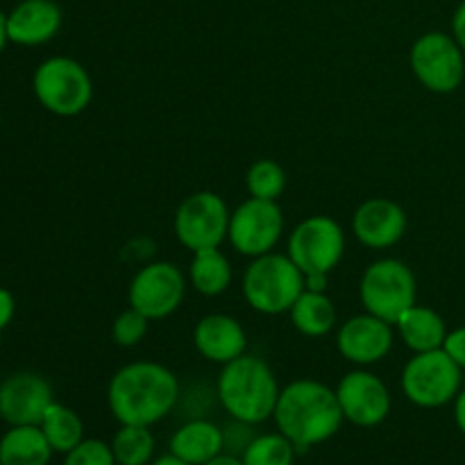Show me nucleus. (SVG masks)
Listing matches in <instances>:
<instances>
[{"label": "nucleus", "instance_id": "obj_1", "mask_svg": "<svg viewBox=\"0 0 465 465\" xmlns=\"http://www.w3.org/2000/svg\"><path fill=\"white\" fill-rule=\"evenodd\" d=\"M180 402V380L157 361H134L118 368L107 386V404L121 425L153 427Z\"/></svg>", "mask_w": 465, "mask_h": 465}, {"label": "nucleus", "instance_id": "obj_2", "mask_svg": "<svg viewBox=\"0 0 465 465\" xmlns=\"http://www.w3.org/2000/svg\"><path fill=\"white\" fill-rule=\"evenodd\" d=\"M272 420L298 452H307L339 434L345 418L334 389L318 380H295L280 391Z\"/></svg>", "mask_w": 465, "mask_h": 465}, {"label": "nucleus", "instance_id": "obj_3", "mask_svg": "<svg viewBox=\"0 0 465 465\" xmlns=\"http://www.w3.org/2000/svg\"><path fill=\"white\" fill-rule=\"evenodd\" d=\"M280 384L263 359L254 354H241L225 363L216 381V398L232 420L262 425L275 413Z\"/></svg>", "mask_w": 465, "mask_h": 465}, {"label": "nucleus", "instance_id": "obj_4", "mask_svg": "<svg viewBox=\"0 0 465 465\" xmlns=\"http://www.w3.org/2000/svg\"><path fill=\"white\" fill-rule=\"evenodd\" d=\"M304 289V272L280 252L254 257L241 280L245 302L263 316L289 313Z\"/></svg>", "mask_w": 465, "mask_h": 465}, {"label": "nucleus", "instance_id": "obj_5", "mask_svg": "<svg viewBox=\"0 0 465 465\" xmlns=\"http://www.w3.org/2000/svg\"><path fill=\"white\" fill-rule=\"evenodd\" d=\"M32 91L50 114L71 118L84 112L94 100V80L77 59L57 54L36 66Z\"/></svg>", "mask_w": 465, "mask_h": 465}, {"label": "nucleus", "instance_id": "obj_6", "mask_svg": "<svg viewBox=\"0 0 465 465\" xmlns=\"http://www.w3.org/2000/svg\"><path fill=\"white\" fill-rule=\"evenodd\" d=\"M416 275L404 262L384 257L372 262L359 282L363 309L395 327L398 318L416 304Z\"/></svg>", "mask_w": 465, "mask_h": 465}, {"label": "nucleus", "instance_id": "obj_7", "mask_svg": "<svg viewBox=\"0 0 465 465\" xmlns=\"http://www.w3.org/2000/svg\"><path fill=\"white\" fill-rule=\"evenodd\" d=\"M463 371L443 348L418 352L402 371V393L420 409H440L461 391Z\"/></svg>", "mask_w": 465, "mask_h": 465}, {"label": "nucleus", "instance_id": "obj_8", "mask_svg": "<svg viewBox=\"0 0 465 465\" xmlns=\"http://www.w3.org/2000/svg\"><path fill=\"white\" fill-rule=\"evenodd\" d=\"M409 66L431 94H452L465 80V53L452 35L440 30L425 32L413 41Z\"/></svg>", "mask_w": 465, "mask_h": 465}, {"label": "nucleus", "instance_id": "obj_9", "mask_svg": "<svg viewBox=\"0 0 465 465\" xmlns=\"http://www.w3.org/2000/svg\"><path fill=\"white\" fill-rule=\"evenodd\" d=\"M289 254L307 275H330L345 254L343 227L330 216H309L293 227L289 236Z\"/></svg>", "mask_w": 465, "mask_h": 465}, {"label": "nucleus", "instance_id": "obj_10", "mask_svg": "<svg viewBox=\"0 0 465 465\" xmlns=\"http://www.w3.org/2000/svg\"><path fill=\"white\" fill-rule=\"evenodd\" d=\"M230 207L213 191H195L186 195L175 212V236L186 250L218 248L230 232Z\"/></svg>", "mask_w": 465, "mask_h": 465}, {"label": "nucleus", "instance_id": "obj_11", "mask_svg": "<svg viewBox=\"0 0 465 465\" xmlns=\"http://www.w3.org/2000/svg\"><path fill=\"white\" fill-rule=\"evenodd\" d=\"M284 234V213L277 200L248 198L232 212L227 241L243 257H262L275 250Z\"/></svg>", "mask_w": 465, "mask_h": 465}, {"label": "nucleus", "instance_id": "obj_12", "mask_svg": "<svg viewBox=\"0 0 465 465\" xmlns=\"http://www.w3.org/2000/svg\"><path fill=\"white\" fill-rule=\"evenodd\" d=\"M184 293L186 280L180 266L173 262H153L132 277L127 300L130 307L143 313L148 321H163L180 309Z\"/></svg>", "mask_w": 465, "mask_h": 465}, {"label": "nucleus", "instance_id": "obj_13", "mask_svg": "<svg viewBox=\"0 0 465 465\" xmlns=\"http://www.w3.org/2000/svg\"><path fill=\"white\" fill-rule=\"evenodd\" d=\"M334 391L343 418L352 425L371 430L389 418L391 391L375 372L357 368V371L348 372Z\"/></svg>", "mask_w": 465, "mask_h": 465}, {"label": "nucleus", "instance_id": "obj_14", "mask_svg": "<svg viewBox=\"0 0 465 465\" xmlns=\"http://www.w3.org/2000/svg\"><path fill=\"white\" fill-rule=\"evenodd\" d=\"M393 325L366 312L348 318L339 327L336 348H339L341 357L348 359L350 363L366 368L384 361L393 350Z\"/></svg>", "mask_w": 465, "mask_h": 465}, {"label": "nucleus", "instance_id": "obj_15", "mask_svg": "<svg viewBox=\"0 0 465 465\" xmlns=\"http://www.w3.org/2000/svg\"><path fill=\"white\" fill-rule=\"evenodd\" d=\"M53 402V386L36 372H14L0 384V418L9 427L39 425Z\"/></svg>", "mask_w": 465, "mask_h": 465}, {"label": "nucleus", "instance_id": "obj_16", "mask_svg": "<svg viewBox=\"0 0 465 465\" xmlns=\"http://www.w3.org/2000/svg\"><path fill=\"white\" fill-rule=\"evenodd\" d=\"M407 213L402 204L389 198H368L352 213V234L371 250H389L402 241Z\"/></svg>", "mask_w": 465, "mask_h": 465}, {"label": "nucleus", "instance_id": "obj_17", "mask_svg": "<svg viewBox=\"0 0 465 465\" xmlns=\"http://www.w3.org/2000/svg\"><path fill=\"white\" fill-rule=\"evenodd\" d=\"M193 345L203 359L209 363H225L234 361L248 348V334L243 325L234 316L227 313H209L200 318L193 330Z\"/></svg>", "mask_w": 465, "mask_h": 465}, {"label": "nucleus", "instance_id": "obj_18", "mask_svg": "<svg viewBox=\"0 0 465 465\" xmlns=\"http://www.w3.org/2000/svg\"><path fill=\"white\" fill-rule=\"evenodd\" d=\"M64 14L54 0H21L7 14V36L16 45H44L62 30Z\"/></svg>", "mask_w": 465, "mask_h": 465}, {"label": "nucleus", "instance_id": "obj_19", "mask_svg": "<svg viewBox=\"0 0 465 465\" xmlns=\"http://www.w3.org/2000/svg\"><path fill=\"white\" fill-rule=\"evenodd\" d=\"M168 448H171V454H175L184 463L204 465L225 452L223 427L204 418H193L171 436Z\"/></svg>", "mask_w": 465, "mask_h": 465}, {"label": "nucleus", "instance_id": "obj_20", "mask_svg": "<svg viewBox=\"0 0 465 465\" xmlns=\"http://www.w3.org/2000/svg\"><path fill=\"white\" fill-rule=\"evenodd\" d=\"M395 327H398L402 343L413 354L440 350L445 343V336H448V325H445L443 316L431 307H422V304L409 307L398 318Z\"/></svg>", "mask_w": 465, "mask_h": 465}, {"label": "nucleus", "instance_id": "obj_21", "mask_svg": "<svg viewBox=\"0 0 465 465\" xmlns=\"http://www.w3.org/2000/svg\"><path fill=\"white\" fill-rule=\"evenodd\" d=\"M53 454L39 425L9 427L0 439V465H48Z\"/></svg>", "mask_w": 465, "mask_h": 465}, {"label": "nucleus", "instance_id": "obj_22", "mask_svg": "<svg viewBox=\"0 0 465 465\" xmlns=\"http://www.w3.org/2000/svg\"><path fill=\"white\" fill-rule=\"evenodd\" d=\"M289 316L295 330L309 339H321L336 327V307L325 291L304 289Z\"/></svg>", "mask_w": 465, "mask_h": 465}, {"label": "nucleus", "instance_id": "obj_23", "mask_svg": "<svg viewBox=\"0 0 465 465\" xmlns=\"http://www.w3.org/2000/svg\"><path fill=\"white\" fill-rule=\"evenodd\" d=\"M232 263L225 254L218 248H207L193 252L189 266V280L198 293L207 295V298H216L223 295L232 284Z\"/></svg>", "mask_w": 465, "mask_h": 465}, {"label": "nucleus", "instance_id": "obj_24", "mask_svg": "<svg viewBox=\"0 0 465 465\" xmlns=\"http://www.w3.org/2000/svg\"><path fill=\"white\" fill-rule=\"evenodd\" d=\"M39 427L45 439H48L50 448L59 454L71 452L75 445L84 440V422H82V418L73 409L64 407L59 402L50 404Z\"/></svg>", "mask_w": 465, "mask_h": 465}, {"label": "nucleus", "instance_id": "obj_25", "mask_svg": "<svg viewBox=\"0 0 465 465\" xmlns=\"http://www.w3.org/2000/svg\"><path fill=\"white\" fill-rule=\"evenodd\" d=\"M116 465H150L154 457V436L150 427L121 425L112 439Z\"/></svg>", "mask_w": 465, "mask_h": 465}, {"label": "nucleus", "instance_id": "obj_26", "mask_svg": "<svg viewBox=\"0 0 465 465\" xmlns=\"http://www.w3.org/2000/svg\"><path fill=\"white\" fill-rule=\"evenodd\" d=\"M295 452L298 448L282 431H272L254 436L241 454V461L243 465H293Z\"/></svg>", "mask_w": 465, "mask_h": 465}, {"label": "nucleus", "instance_id": "obj_27", "mask_svg": "<svg viewBox=\"0 0 465 465\" xmlns=\"http://www.w3.org/2000/svg\"><path fill=\"white\" fill-rule=\"evenodd\" d=\"M286 171L272 159H259L245 173V186H248L250 198L262 200H280L286 191Z\"/></svg>", "mask_w": 465, "mask_h": 465}, {"label": "nucleus", "instance_id": "obj_28", "mask_svg": "<svg viewBox=\"0 0 465 465\" xmlns=\"http://www.w3.org/2000/svg\"><path fill=\"white\" fill-rule=\"evenodd\" d=\"M148 318L141 312H136L134 307L125 309L116 316L112 327V336L116 341V345L121 348H134L143 341V336L148 334Z\"/></svg>", "mask_w": 465, "mask_h": 465}, {"label": "nucleus", "instance_id": "obj_29", "mask_svg": "<svg viewBox=\"0 0 465 465\" xmlns=\"http://www.w3.org/2000/svg\"><path fill=\"white\" fill-rule=\"evenodd\" d=\"M64 465H116L112 445L100 439H84L64 454Z\"/></svg>", "mask_w": 465, "mask_h": 465}, {"label": "nucleus", "instance_id": "obj_30", "mask_svg": "<svg viewBox=\"0 0 465 465\" xmlns=\"http://www.w3.org/2000/svg\"><path fill=\"white\" fill-rule=\"evenodd\" d=\"M250 427H254V425L234 420L232 425H227L225 430H223V439H225V452L227 454H236V457H241V454L245 452V448L250 445V440L254 439V434L250 431Z\"/></svg>", "mask_w": 465, "mask_h": 465}, {"label": "nucleus", "instance_id": "obj_31", "mask_svg": "<svg viewBox=\"0 0 465 465\" xmlns=\"http://www.w3.org/2000/svg\"><path fill=\"white\" fill-rule=\"evenodd\" d=\"M445 352L452 357V361L457 363L461 371H465V325L457 327V330L448 331L445 336V343H443Z\"/></svg>", "mask_w": 465, "mask_h": 465}, {"label": "nucleus", "instance_id": "obj_32", "mask_svg": "<svg viewBox=\"0 0 465 465\" xmlns=\"http://www.w3.org/2000/svg\"><path fill=\"white\" fill-rule=\"evenodd\" d=\"M14 312H16V302H14V295L7 289H0V331L12 322Z\"/></svg>", "mask_w": 465, "mask_h": 465}, {"label": "nucleus", "instance_id": "obj_33", "mask_svg": "<svg viewBox=\"0 0 465 465\" xmlns=\"http://www.w3.org/2000/svg\"><path fill=\"white\" fill-rule=\"evenodd\" d=\"M452 36L457 39V44L461 45V50L465 53V0L457 7L452 16Z\"/></svg>", "mask_w": 465, "mask_h": 465}, {"label": "nucleus", "instance_id": "obj_34", "mask_svg": "<svg viewBox=\"0 0 465 465\" xmlns=\"http://www.w3.org/2000/svg\"><path fill=\"white\" fill-rule=\"evenodd\" d=\"M454 420H457L459 431L465 436V389L459 391V395L454 398Z\"/></svg>", "mask_w": 465, "mask_h": 465}, {"label": "nucleus", "instance_id": "obj_35", "mask_svg": "<svg viewBox=\"0 0 465 465\" xmlns=\"http://www.w3.org/2000/svg\"><path fill=\"white\" fill-rule=\"evenodd\" d=\"M304 286H307L309 291H325L327 275H307L304 277Z\"/></svg>", "mask_w": 465, "mask_h": 465}, {"label": "nucleus", "instance_id": "obj_36", "mask_svg": "<svg viewBox=\"0 0 465 465\" xmlns=\"http://www.w3.org/2000/svg\"><path fill=\"white\" fill-rule=\"evenodd\" d=\"M204 465H243V461H241V457H236V454L223 452V454H218L216 459H212V461L204 463Z\"/></svg>", "mask_w": 465, "mask_h": 465}, {"label": "nucleus", "instance_id": "obj_37", "mask_svg": "<svg viewBox=\"0 0 465 465\" xmlns=\"http://www.w3.org/2000/svg\"><path fill=\"white\" fill-rule=\"evenodd\" d=\"M150 465H189V463H184V461H182V459H177L175 454L168 452V454H163V457L154 459V461L150 463Z\"/></svg>", "mask_w": 465, "mask_h": 465}, {"label": "nucleus", "instance_id": "obj_38", "mask_svg": "<svg viewBox=\"0 0 465 465\" xmlns=\"http://www.w3.org/2000/svg\"><path fill=\"white\" fill-rule=\"evenodd\" d=\"M9 36H7V16H5L3 12H0V53L5 50V45H7Z\"/></svg>", "mask_w": 465, "mask_h": 465}]
</instances>
